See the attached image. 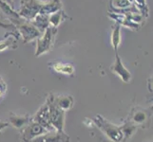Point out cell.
Returning <instances> with one entry per match:
<instances>
[{
    "label": "cell",
    "instance_id": "24",
    "mask_svg": "<svg viewBox=\"0 0 153 142\" xmlns=\"http://www.w3.org/2000/svg\"><path fill=\"white\" fill-rule=\"evenodd\" d=\"M7 92V85L4 82L2 77H0V99H1Z\"/></svg>",
    "mask_w": 153,
    "mask_h": 142
},
{
    "label": "cell",
    "instance_id": "27",
    "mask_svg": "<svg viewBox=\"0 0 153 142\" xmlns=\"http://www.w3.org/2000/svg\"><path fill=\"white\" fill-rule=\"evenodd\" d=\"M4 2H6V3H8L9 5L12 8H13V0H3Z\"/></svg>",
    "mask_w": 153,
    "mask_h": 142
},
{
    "label": "cell",
    "instance_id": "9",
    "mask_svg": "<svg viewBox=\"0 0 153 142\" xmlns=\"http://www.w3.org/2000/svg\"><path fill=\"white\" fill-rule=\"evenodd\" d=\"M31 119H33V121L40 124L42 127H44L47 131H54V129L52 128V126L50 122L49 105L47 102L39 108V110L36 112V114L33 117L31 118Z\"/></svg>",
    "mask_w": 153,
    "mask_h": 142
},
{
    "label": "cell",
    "instance_id": "22",
    "mask_svg": "<svg viewBox=\"0 0 153 142\" xmlns=\"http://www.w3.org/2000/svg\"><path fill=\"white\" fill-rule=\"evenodd\" d=\"M133 5L138 10V12L143 17H149V10L146 0H133Z\"/></svg>",
    "mask_w": 153,
    "mask_h": 142
},
{
    "label": "cell",
    "instance_id": "10",
    "mask_svg": "<svg viewBox=\"0 0 153 142\" xmlns=\"http://www.w3.org/2000/svg\"><path fill=\"white\" fill-rule=\"evenodd\" d=\"M0 10H1L2 13L12 22V24L14 27L25 20L17 13V12H15L13 8L10 7L8 3L4 2L3 0H0Z\"/></svg>",
    "mask_w": 153,
    "mask_h": 142
},
{
    "label": "cell",
    "instance_id": "19",
    "mask_svg": "<svg viewBox=\"0 0 153 142\" xmlns=\"http://www.w3.org/2000/svg\"><path fill=\"white\" fill-rule=\"evenodd\" d=\"M120 129L122 131L123 134V142H126V140L129 139L131 136L133 135V134L136 132L137 127L136 124H134L131 121L125 122L122 126H120Z\"/></svg>",
    "mask_w": 153,
    "mask_h": 142
},
{
    "label": "cell",
    "instance_id": "12",
    "mask_svg": "<svg viewBox=\"0 0 153 142\" xmlns=\"http://www.w3.org/2000/svg\"><path fill=\"white\" fill-rule=\"evenodd\" d=\"M52 102L58 108L63 110L64 112L71 110L74 104V99L71 95H59V96L52 95Z\"/></svg>",
    "mask_w": 153,
    "mask_h": 142
},
{
    "label": "cell",
    "instance_id": "14",
    "mask_svg": "<svg viewBox=\"0 0 153 142\" xmlns=\"http://www.w3.org/2000/svg\"><path fill=\"white\" fill-rule=\"evenodd\" d=\"M108 16L109 18H111L112 20H114L115 23L119 24L120 26H124V27H126V28H128L130 29H133V30H138L140 29L139 24L131 22V21L128 17H126L124 14L115 13H108Z\"/></svg>",
    "mask_w": 153,
    "mask_h": 142
},
{
    "label": "cell",
    "instance_id": "5",
    "mask_svg": "<svg viewBox=\"0 0 153 142\" xmlns=\"http://www.w3.org/2000/svg\"><path fill=\"white\" fill-rule=\"evenodd\" d=\"M15 29H17L19 34L22 36L24 44H27L29 42L33 41L34 39H37L42 35L40 31L30 21L27 20H24L17 26H15Z\"/></svg>",
    "mask_w": 153,
    "mask_h": 142
},
{
    "label": "cell",
    "instance_id": "8",
    "mask_svg": "<svg viewBox=\"0 0 153 142\" xmlns=\"http://www.w3.org/2000/svg\"><path fill=\"white\" fill-rule=\"evenodd\" d=\"M30 142H71V138L65 131H49L34 138Z\"/></svg>",
    "mask_w": 153,
    "mask_h": 142
},
{
    "label": "cell",
    "instance_id": "6",
    "mask_svg": "<svg viewBox=\"0 0 153 142\" xmlns=\"http://www.w3.org/2000/svg\"><path fill=\"white\" fill-rule=\"evenodd\" d=\"M21 131H22L21 132V139L23 142H30L34 138L49 132L44 127H42L40 124L33 121V120Z\"/></svg>",
    "mask_w": 153,
    "mask_h": 142
},
{
    "label": "cell",
    "instance_id": "16",
    "mask_svg": "<svg viewBox=\"0 0 153 142\" xmlns=\"http://www.w3.org/2000/svg\"><path fill=\"white\" fill-rule=\"evenodd\" d=\"M17 39L18 35L13 32L5 34V38L0 41V52L17 47Z\"/></svg>",
    "mask_w": 153,
    "mask_h": 142
},
{
    "label": "cell",
    "instance_id": "25",
    "mask_svg": "<svg viewBox=\"0 0 153 142\" xmlns=\"http://www.w3.org/2000/svg\"><path fill=\"white\" fill-rule=\"evenodd\" d=\"M0 28H2V29H15V27L13 24H6V23H3L2 21H0Z\"/></svg>",
    "mask_w": 153,
    "mask_h": 142
},
{
    "label": "cell",
    "instance_id": "1",
    "mask_svg": "<svg viewBox=\"0 0 153 142\" xmlns=\"http://www.w3.org/2000/svg\"><path fill=\"white\" fill-rule=\"evenodd\" d=\"M93 124L112 142H123V134L120 129V126L115 125L105 119L103 116L96 115L92 118Z\"/></svg>",
    "mask_w": 153,
    "mask_h": 142
},
{
    "label": "cell",
    "instance_id": "21",
    "mask_svg": "<svg viewBox=\"0 0 153 142\" xmlns=\"http://www.w3.org/2000/svg\"><path fill=\"white\" fill-rule=\"evenodd\" d=\"M132 3H130L128 0H110V8L114 10H124L132 6Z\"/></svg>",
    "mask_w": 153,
    "mask_h": 142
},
{
    "label": "cell",
    "instance_id": "13",
    "mask_svg": "<svg viewBox=\"0 0 153 142\" xmlns=\"http://www.w3.org/2000/svg\"><path fill=\"white\" fill-rule=\"evenodd\" d=\"M31 118L28 115L21 116V115H16V114H10L9 117V123L10 125L13 126L15 129L22 130L27 126L30 121Z\"/></svg>",
    "mask_w": 153,
    "mask_h": 142
},
{
    "label": "cell",
    "instance_id": "20",
    "mask_svg": "<svg viewBox=\"0 0 153 142\" xmlns=\"http://www.w3.org/2000/svg\"><path fill=\"white\" fill-rule=\"evenodd\" d=\"M121 44V26L114 23L111 31V45L115 52H117L118 47Z\"/></svg>",
    "mask_w": 153,
    "mask_h": 142
},
{
    "label": "cell",
    "instance_id": "2",
    "mask_svg": "<svg viewBox=\"0 0 153 142\" xmlns=\"http://www.w3.org/2000/svg\"><path fill=\"white\" fill-rule=\"evenodd\" d=\"M56 32H57V29L49 27L45 30V32L42 33L40 37L37 38L35 57H40L51 50V49L53 47Z\"/></svg>",
    "mask_w": 153,
    "mask_h": 142
},
{
    "label": "cell",
    "instance_id": "23",
    "mask_svg": "<svg viewBox=\"0 0 153 142\" xmlns=\"http://www.w3.org/2000/svg\"><path fill=\"white\" fill-rule=\"evenodd\" d=\"M146 119H147L146 112L143 111V110H140V111H137L133 114L131 122H133L134 124H143L144 122L146 121Z\"/></svg>",
    "mask_w": 153,
    "mask_h": 142
},
{
    "label": "cell",
    "instance_id": "11",
    "mask_svg": "<svg viewBox=\"0 0 153 142\" xmlns=\"http://www.w3.org/2000/svg\"><path fill=\"white\" fill-rule=\"evenodd\" d=\"M49 65L54 72L58 74H62L65 76L72 77L75 74V68L70 63H63V62H52L50 63Z\"/></svg>",
    "mask_w": 153,
    "mask_h": 142
},
{
    "label": "cell",
    "instance_id": "28",
    "mask_svg": "<svg viewBox=\"0 0 153 142\" xmlns=\"http://www.w3.org/2000/svg\"><path fill=\"white\" fill-rule=\"evenodd\" d=\"M128 1H129L130 3H132V4H133V0H128Z\"/></svg>",
    "mask_w": 153,
    "mask_h": 142
},
{
    "label": "cell",
    "instance_id": "18",
    "mask_svg": "<svg viewBox=\"0 0 153 142\" xmlns=\"http://www.w3.org/2000/svg\"><path fill=\"white\" fill-rule=\"evenodd\" d=\"M68 16L65 13L64 10H58V12L54 13L51 14L49 16V23H50V27L51 28H54V29H57L58 26H59L63 21L68 19Z\"/></svg>",
    "mask_w": 153,
    "mask_h": 142
},
{
    "label": "cell",
    "instance_id": "15",
    "mask_svg": "<svg viewBox=\"0 0 153 142\" xmlns=\"http://www.w3.org/2000/svg\"><path fill=\"white\" fill-rule=\"evenodd\" d=\"M60 10H62L61 0H49V1L42 4L40 10H39V13L50 16L51 14L54 13Z\"/></svg>",
    "mask_w": 153,
    "mask_h": 142
},
{
    "label": "cell",
    "instance_id": "4",
    "mask_svg": "<svg viewBox=\"0 0 153 142\" xmlns=\"http://www.w3.org/2000/svg\"><path fill=\"white\" fill-rule=\"evenodd\" d=\"M42 4L43 3L39 0H21L20 9L17 13L23 19L30 22L39 13Z\"/></svg>",
    "mask_w": 153,
    "mask_h": 142
},
{
    "label": "cell",
    "instance_id": "3",
    "mask_svg": "<svg viewBox=\"0 0 153 142\" xmlns=\"http://www.w3.org/2000/svg\"><path fill=\"white\" fill-rule=\"evenodd\" d=\"M47 102L49 105V115L50 122L55 131H64L65 127V113L63 110L59 109L52 102V94L47 99Z\"/></svg>",
    "mask_w": 153,
    "mask_h": 142
},
{
    "label": "cell",
    "instance_id": "26",
    "mask_svg": "<svg viewBox=\"0 0 153 142\" xmlns=\"http://www.w3.org/2000/svg\"><path fill=\"white\" fill-rule=\"evenodd\" d=\"M10 126V123L7 122V121H2V120H0V132H2L4 129L8 128Z\"/></svg>",
    "mask_w": 153,
    "mask_h": 142
},
{
    "label": "cell",
    "instance_id": "17",
    "mask_svg": "<svg viewBox=\"0 0 153 142\" xmlns=\"http://www.w3.org/2000/svg\"><path fill=\"white\" fill-rule=\"evenodd\" d=\"M30 23L40 31L41 34L44 33L45 30L50 27L49 16L48 15L40 14V13H38L37 15H36V16L30 21Z\"/></svg>",
    "mask_w": 153,
    "mask_h": 142
},
{
    "label": "cell",
    "instance_id": "7",
    "mask_svg": "<svg viewBox=\"0 0 153 142\" xmlns=\"http://www.w3.org/2000/svg\"><path fill=\"white\" fill-rule=\"evenodd\" d=\"M110 70L113 72L115 75H117L124 82L128 83L131 80V73L130 71L125 66L124 63L119 56L118 52H115V60L114 63L110 66Z\"/></svg>",
    "mask_w": 153,
    "mask_h": 142
}]
</instances>
